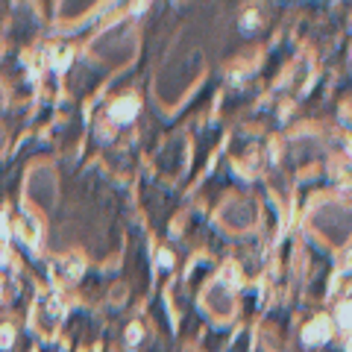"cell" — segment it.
<instances>
[{"label": "cell", "mask_w": 352, "mask_h": 352, "mask_svg": "<svg viewBox=\"0 0 352 352\" xmlns=\"http://www.w3.org/2000/svg\"><path fill=\"white\" fill-rule=\"evenodd\" d=\"M59 320H62V302L53 294H44L38 300V305H36V326L44 335H53Z\"/></svg>", "instance_id": "obj_1"}, {"label": "cell", "mask_w": 352, "mask_h": 352, "mask_svg": "<svg viewBox=\"0 0 352 352\" xmlns=\"http://www.w3.org/2000/svg\"><path fill=\"white\" fill-rule=\"evenodd\" d=\"M332 338V323L326 320V317H317L305 326V340L308 344H326V340Z\"/></svg>", "instance_id": "obj_2"}, {"label": "cell", "mask_w": 352, "mask_h": 352, "mask_svg": "<svg viewBox=\"0 0 352 352\" xmlns=\"http://www.w3.org/2000/svg\"><path fill=\"white\" fill-rule=\"evenodd\" d=\"M135 112H138L135 97H124V100H118L112 109H109V115H112V120H118V124H129V120L135 118Z\"/></svg>", "instance_id": "obj_3"}, {"label": "cell", "mask_w": 352, "mask_h": 352, "mask_svg": "<svg viewBox=\"0 0 352 352\" xmlns=\"http://www.w3.org/2000/svg\"><path fill=\"white\" fill-rule=\"evenodd\" d=\"M80 270H82V264H80V258H76V256H71L68 261L56 264V276H62V279H76V276H80Z\"/></svg>", "instance_id": "obj_4"}, {"label": "cell", "mask_w": 352, "mask_h": 352, "mask_svg": "<svg viewBox=\"0 0 352 352\" xmlns=\"http://www.w3.org/2000/svg\"><path fill=\"white\" fill-rule=\"evenodd\" d=\"M15 340V329L12 326H3L0 329V346H9Z\"/></svg>", "instance_id": "obj_5"}, {"label": "cell", "mask_w": 352, "mask_h": 352, "mask_svg": "<svg viewBox=\"0 0 352 352\" xmlns=\"http://www.w3.org/2000/svg\"><path fill=\"white\" fill-rule=\"evenodd\" d=\"M126 338H129V344H138V338H141V326L138 323H132L126 329Z\"/></svg>", "instance_id": "obj_6"}]
</instances>
